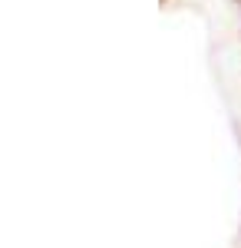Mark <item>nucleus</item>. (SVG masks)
I'll return each instance as SVG.
<instances>
[]
</instances>
